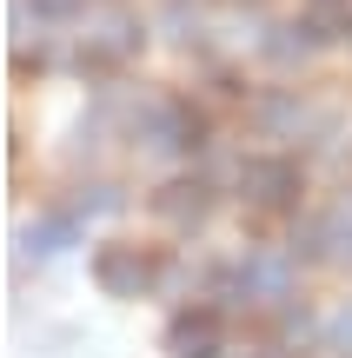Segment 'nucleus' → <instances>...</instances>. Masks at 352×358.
<instances>
[{
  "label": "nucleus",
  "mask_w": 352,
  "mask_h": 358,
  "mask_svg": "<svg viewBox=\"0 0 352 358\" xmlns=\"http://www.w3.org/2000/svg\"><path fill=\"white\" fill-rule=\"evenodd\" d=\"M153 279H160V266H153L146 245H100V252H93V285H100L106 299H140Z\"/></svg>",
  "instance_id": "obj_1"
},
{
  "label": "nucleus",
  "mask_w": 352,
  "mask_h": 358,
  "mask_svg": "<svg viewBox=\"0 0 352 358\" xmlns=\"http://www.w3.org/2000/svg\"><path fill=\"white\" fill-rule=\"evenodd\" d=\"M239 192H246L260 213H279V206H293V199H300V159H286V153L246 159V166H239Z\"/></svg>",
  "instance_id": "obj_2"
},
{
  "label": "nucleus",
  "mask_w": 352,
  "mask_h": 358,
  "mask_svg": "<svg viewBox=\"0 0 352 358\" xmlns=\"http://www.w3.org/2000/svg\"><path fill=\"white\" fill-rule=\"evenodd\" d=\"M293 266H300L293 252H253L246 266H239V272H246V299H253V306H273V312L293 306V279H300Z\"/></svg>",
  "instance_id": "obj_3"
},
{
  "label": "nucleus",
  "mask_w": 352,
  "mask_h": 358,
  "mask_svg": "<svg viewBox=\"0 0 352 358\" xmlns=\"http://www.w3.org/2000/svg\"><path fill=\"white\" fill-rule=\"evenodd\" d=\"M199 113L193 106H146V127H140V140L153 146V153H193L199 146Z\"/></svg>",
  "instance_id": "obj_4"
},
{
  "label": "nucleus",
  "mask_w": 352,
  "mask_h": 358,
  "mask_svg": "<svg viewBox=\"0 0 352 358\" xmlns=\"http://www.w3.org/2000/svg\"><path fill=\"white\" fill-rule=\"evenodd\" d=\"M153 213L167 219L173 232H193L199 219L213 213V192H206V179H173V186H160V199H153Z\"/></svg>",
  "instance_id": "obj_5"
},
{
  "label": "nucleus",
  "mask_w": 352,
  "mask_h": 358,
  "mask_svg": "<svg viewBox=\"0 0 352 358\" xmlns=\"http://www.w3.org/2000/svg\"><path fill=\"white\" fill-rule=\"evenodd\" d=\"M167 358H220V312H180L167 325Z\"/></svg>",
  "instance_id": "obj_6"
},
{
  "label": "nucleus",
  "mask_w": 352,
  "mask_h": 358,
  "mask_svg": "<svg viewBox=\"0 0 352 358\" xmlns=\"http://www.w3.org/2000/svg\"><path fill=\"white\" fill-rule=\"evenodd\" d=\"M73 239H80V213H53V219H34V226H20V252H34V259L66 252Z\"/></svg>",
  "instance_id": "obj_7"
},
{
  "label": "nucleus",
  "mask_w": 352,
  "mask_h": 358,
  "mask_svg": "<svg viewBox=\"0 0 352 358\" xmlns=\"http://www.w3.org/2000/svg\"><path fill=\"white\" fill-rule=\"evenodd\" d=\"M87 53L93 60H127V53H140V27H133L127 13H106V20L87 34Z\"/></svg>",
  "instance_id": "obj_8"
},
{
  "label": "nucleus",
  "mask_w": 352,
  "mask_h": 358,
  "mask_svg": "<svg viewBox=\"0 0 352 358\" xmlns=\"http://www.w3.org/2000/svg\"><path fill=\"white\" fill-rule=\"evenodd\" d=\"M306 27H313V40H352V0H313Z\"/></svg>",
  "instance_id": "obj_9"
},
{
  "label": "nucleus",
  "mask_w": 352,
  "mask_h": 358,
  "mask_svg": "<svg viewBox=\"0 0 352 358\" xmlns=\"http://www.w3.org/2000/svg\"><path fill=\"white\" fill-rule=\"evenodd\" d=\"M319 40H313V27H273V40H266V60H279V66H293V60H306Z\"/></svg>",
  "instance_id": "obj_10"
},
{
  "label": "nucleus",
  "mask_w": 352,
  "mask_h": 358,
  "mask_svg": "<svg viewBox=\"0 0 352 358\" xmlns=\"http://www.w3.org/2000/svg\"><path fill=\"white\" fill-rule=\"evenodd\" d=\"M253 120H260L266 133H300L306 127V106L293 100V93H273V100H260V113H253Z\"/></svg>",
  "instance_id": "obj_11"
},
{
  "label": "nucleus",
  "mask_w": 352,
  "mask_h": 358,
  "mask_svg": "<svg viewBox=\"0 0 352 358\" xmlns=\"http://www.w3.org/2000/svg\"><path fill=\"white\" fill-rule=\"evenodd\" d=\"M326 239H332V259H346V266H352V186L339 192V206L326 213Z\"/></svg>",
  "instance_id": "obj_12"
},
{
  "label": "nucleus",
  "mask_w": 352,
  "mask_h": 358,
  "mask_svg": "<svg viewBox=\"0 0 352 358\" xmlns=\"http://www.w3.org/2000/svg\"><path fill=\"white\" fill-rule=\"evenodd\" d=\"M313 338V319H306V306H279V352L306 345Z\"/></svg>",
  "instance_id": "obj_13"
},
{
  "label": "nucleus",
  "mask_w": 352,
  "mask_h": 358,
  "mask_svg": "<svg viewBox=\"0 0 352 358\" xmlns=\"http://www.w3.org/2000/svg\"><path fill=\"white\" fill-rule=\"evenodd\" d=\"M113 206H120L113 186H80V192H73V213H80V219H87V213H113Z\"/></svg>",
  "instance_id": "obj_14"
},
{
  "label": "nucleus",
  "mask_w": 352,
  "mask_h": 358,
  "mask_svg": "<svg viewBox=\"0 0 352 358\" xmlns=\"http://www.w3.org/2000/svg\"><path fill=\"white\" fill-rule=\"evenodd\" d=\"M326 345L352 358V306H346V312H332V325H326Z\"/></svg>",
  "instance_id": "obj_15"
},
{
  "label": "nucleus",
  "mask_w": 352,
  "mask_h": 358,
  "mask_svg": "<svg viewBox=\"0 0 352 358\" xmlns=\"http://www.w3.org/2000/svg\"><path fill=\"white\" fill-rule=\"evenodd\" d=\"M34 7L47 13V20H73V13H80V0H34Z\"/></svg>",
  "instance_id": "obj_16"
},
{
  "label": "nucleus",
  "mask_w": 352,
  "mask_h": 358,
  "mask_svg": "<svg viewBox=\"0 0 352 358\" xmlns=\"http://www.w3.org/2000/svg\"><path fill=\"white\" fill-rule=\"evenodd\" d=\"M260 358H286V352H260Z\"/></svg>",
  "instance_id": "obj_17"
}]
</instances>
